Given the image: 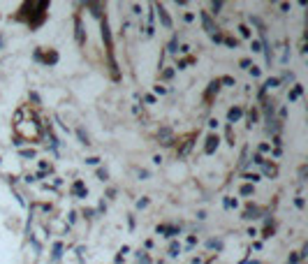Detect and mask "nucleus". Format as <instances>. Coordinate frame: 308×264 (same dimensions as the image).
<instances>
[{"label": "nucleus", "instance_id": "f257e3e1", "mask_svg": "<svg viewBox=\"0 0 308 264\" xmlns=\"http://www.w3.org/2000/svg\"><path fill=\"white\" fill-rule=\"evenodd\" d=\"M17 132L23 137V139H37V137L42 134V125L30 116L28 121H17Z\"/></svg>", "mask_w": 308, "mask_h": 264}, {"label": "nucleus", "instance_id": "9b49d317", "mask_svg": "<svg viewBox=\"0 0 308 264\" xmlns=\"http://www.w3.org/2000/svg\"><path fill=\"white\" fill-rule=\"evenodd\" d=\"M257 213H260V209H257V206H248L246 216H243V218H257Z\"/></svg>", "mask_w": 308, "mask_h": 264}, {"label": "nucleus", "instance_id": "9d476101", "mask_svg": "<svg viewBox=\"0 0 308 264\" xmlns=\"http://www.w3.org/2000/svg\"><path fill=\"white\" fill-rule=\"evenodd\" d=\"M218 88H220V81H211V84H209V90H206V97H211L213 93H218Z\"/></svg>", "mask_w": 308, "mask_h": 264}, {"label": "nucleus", "instance_id": "7ed1b4c3", "mask_svg": "<svg viewBox=\"0 0 308 264\" xmlns=\"http://www.w3.org/2000/svg\"><path fill=\"white\" fill-rule=\"evenodd\" d=\"M158 14H160V21H162V26H165V28H172V19H169L167 9L162 7V5H158Z\"/></svg>", "mask_w": 308, "mask_h": 264}, {"label": "nucleus", "instance_id": "39448f33", "mask_svg": "<svg viewBox=\"0 0 308 264\" xmlns=\"http://www.w3.org/2000/svg\"><path fill=\"white\" fill-rule=\"evenodd\" d=\"M158 139L162 141V144H172V130H169V128H162V130L158 132Z\"/></svg>", "mask_w": 308, "mask_h": 264}, {"label": "nucleus", "instance_id": "2eb2a0df", "mask_svg": "<svg viewBox=\"0 0 308 264\" xmlns=\"http://www.w3.org/2000/svg\"><path fill=\"white\" fill-rule=\"evenodd\" d=\"M299 95H301V86H297V88H294V90L290 93V100H297Z\"/></svg>", "mask_w": 308, "mask_h": 264}, {"label": "nucleus", "instance_id": "412c9836", "mask_svg": "<svg viewBox=\"0 0 308 264\" xmlns=\"http://www.w3.org/2000/svg\"><path fill=\"white\" fill-rule=\"evenodd\" d=\"M239 30H241V35H243V37H250V30H248L246 26H241V28H239Z\"/></svg>", "mask_w": 308, "mask_h": 264}, {"label": "nucleus", "instance_id": "393cba45", "mask_svg": "<svg viewBox=\"0 0 308 264\" xmlns=\"http://www.w3.org/2000/svg\"><path fill=\"white\" fill-rule=\"evenodd\" d=\"M209 248H220V241H213L211 239V241H209Z\"/></svg>", "mask_w": 308, "mask_h": 264}, {"label": "nucleus", "instance_id": "dca6fc26", "mask_svg": "<svg viewBox=\"0 0 308 264\" xmlns=\"http://www.w3.org/2000/svg\"><path fill=\"white\" fill-rule=\"evenodd\" d=\"M243 178H248L250 183H255V181H260V176H257V174H246V176H243Z\"/></svg>", "mask_w": 308, "mask_h": 264}, {"label": "nucleus", "instance_id": "0eeeda50", "mask_svg": "<svg viewBox=\"0 0 308 264\" xmlns=\"http://www.w3.org/2000/svg\"><path fill=\"white\" fill-rule=\"evenodd\" d=\"M158 232H162V234H167V237H174V234H178V227H169V225H160Z\"/></svg>", "mask_w": 308, "mask_h": 264}, {"label": "nucleus", "instance_id": "5701e85b", "mask_svg": "<svg viewBox=\"0 0 308 264\" xmlns=\"http://www.w3.org/2000/svg\"><path fill=\"white\" fill-rule=\"evenodd\" d=\"M21 155H23V158H33L35 153H33V151H21Z\"/></svg>", "mask_w": 308, "mask_h": 264}, {"label": "nucleus", "instance_id": "a878e982", "mask_svg": "<svg viewBox=\"0 0 308 264\" xmlns=\"http://www.w3.org/2000/svg\"><path fill=\"white\" fill-rule=\"evenodd\" d=\"M211 7H213V12H216V14H218V9H220V7H222V2H213Z\"/></svg>", "mask_w": 308, "mask_h": 264}, {"label": "nucleus", "instance_id": "f8f14e48", "mask_svg": "<svg viewBox=\"0 0 308 264\" xmlns=\"http://www.w3.org/2000/svg\"><path fill=\"white\" fill-rule=\"evenodd\" d=\"M190 146H193V141L188 139V141H185V144H183V149L178 151V155H181V158H183V155H188V151H190Z\"/></svg>", "mask_w": 308, "mask_h": 264}, {"label": "nucleus", "instance_id": "ddd939ff", "mask_svg": "<svg viewBox=\"0 0 308 264\" xmlns=\"http://www.w3.org/2000/svg\"><path fill=\"white\" fill-rule=\"evenodd\" d=\"M253 190H255V188L248 183V185H243V188H241V195H243V197H248V195H253Z\"/></svg>", "mask_w": 308, "mask_h": 264}, {"label": "nucleus", "instance_id": "423d86ee", "mask_svg": "<svg viewBox=\"0 0 308 264\" xmlns=\"http://www.w3.org/2000/svg\"><path fill=\"white\" fill-rule=\"evenodd\" d=\"M218 149V137H216V134H211V137H209V139H206V153H213V151Z\"/></svg>", "mask_w": 308, "mask_h": 264}, {"label": "nucleus", "instance_id": "1a4fd4ad", "mask_svg": "<svg viewBox=\"0 0 308 264\" xmlns=\"http://www.w3.org/2000/svg\"><path fill=\"white\" fill-rule=\"evenodd\" d=\"M74 23H77V40H79V44H84V42H86V37H84V28H81V21L77 19Z\"/></svg>", "mask_w": 308, "mask_h": 264}, {"label": "nucleus", "instance_id": "f03ea898", "mask_svg": "<svg viewBox=\"0 0 308 264\" xmlns=\"http://www.w3.org/2000/svg\"><path fill=\"white\" fill-rule=\"evenodd\" d=\"M202 23H204V28H206V33H209L211 37H216V35H218V30H216V26H213L211 17H209L206 12H202Z\"/></svg>", "mask_w": 308, "mask_h": 264}, {"label": "nucleus", "instance_id": "6e6552de", "mask_svg": "<svg viewBox=\"0 0 308 264\" xmlns=\"http://www.w3.org/2000/svg\"><path fill=\"white\" fill-rule=\"evenodd\" d=\"M241 114H243V111H241L239 107H234V109H229V111H227V118L234 123V121H239V118H241Z\"/></svg>", "mask_w": 308, "mask_h": 264}, {"label": "nucleus", "instance_id": "aec40b11", "mask_svg": "<svg viewBox=\"0 0 308 264\" xmlns=\"http://www.w3.org/2000/svg\"><path fill=\"white\" fill-rule=\"evenodd\" d=\"M169 255H178V246H176V243H172V248H169Z\"/></svg>", "mask_w": 308, "mask_h": 264}, {"label": "nucleus", "instance_id": "b1692460", "mask_svg": "<svg viewBox=\"0 0 308 264\" xmlns=\"http://www.w3.org/2000/svg\"><path fill=\"white\" fill-rule=\"evenodd\" d=\"M146 204H149V199H139V202H137V209H144Z\"/></svg>", "mask_w": 308, "mask_h": 264}, {"label": "nucleus", "instance_id": "f3484780", "mask_svg": "<svg viewBox=\"0 0 308 264\" xmlns=\"http://www.w3.org/2000/svg\"><path fill=\"white\" fill-rule=\"evenodd\" d=\"M139 264H151L149 257H146V253H139Z\"/></svg>", "mask_w": 308, "mask_h": 264}, {"label": "nucleus", "instance_id": "a211bd4d", "mask_svg": "<svg viewBox=\"0 0 308 264\" xmlns=\"http://www.w3.org/2000/svg\"><path fill=\"white\" fill-rule=\"evenodd\" d=\"M176 44H178V40H176V37H174V40H172V42H169V51H172V53L176 51Z\"/></svg>", "mask_w": 308, "mask_h": 264}, {"label": "nucleus", "instance_id": "6ab92c4d", "mask_svg": "<svg viewBox=\"0 0 308 264\" xmlns=\"http://www.w3.org/2000/svg\"><path fill=\"white\" fill-rule=\"evenodd\" d=\"M162 77H165V79H172V77H174V70H165L162 72Z\"/></svg>", "mask_w": 308, "mask_h": 264}, {"label": "nucleus", "instance_id": "20e7f679", "mask_svg": "<svg viewBox=\"0 0 308 264\" xmlns=\"http://www.w3.org/2000/svg\"><path fill=\"white\" fill-rule=\"evenodd\" d=\"M72 193L77 195V197H86V195H88V190H86V185L81 183V181H77V183L72 185Z\"/></svg>", "mask_w": 308, "mask_h": 264}, {"label": "nucleus", "instance_id": "4be33fe9", "mask_svg": "<svg viewBox=\"0 0 308 264\" xmlns=\"http://www.w3.org/2000/svg\"><path fill=\"white\" fill-rule=\"evenodd\" d=\"M97 176H100L102 181H107V172H105V169H97Z\"/></svg>", "mask_w": 308, "mask_h": 264}, {"label": "nucleus", "instance_id": "4468645a", "mask_svg": "<svg viewBox=\"0 0 308 264\" xmlns=\"http://www.w3.org/2000/svg\"><path fill=\"white\" fill-rule=\"evenodd\" d=\"M61 253H63V246H61V243H56V246H53V260H58Z\"/></svg>", "mask_w": 308, "mask_h": 264}]
</instances>
